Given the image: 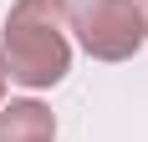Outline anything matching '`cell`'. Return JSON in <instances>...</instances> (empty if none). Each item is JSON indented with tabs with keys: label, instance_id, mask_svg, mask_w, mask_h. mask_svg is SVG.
<instances>
[{
	"label": "cell",
	"instance_id": "2",
	"mask_svg": "<svg viewBox=\"0 0 148 142\" xmlns=\"http://www.w3.org/2000/svg\"><path fill=\"white\" fill-rule=\"evenodd\" d=\"M66 30H77L92 61H128L148 41L128 0H66Z\"/></svg>",
	"mask_w": 148,
	"mask_h": 142
},
{
	"label": "cell",
	"instance_id": "1",
	"mask_svg": "<svg viewBox=\"0 0 148 142\" xmlns=\"http://www.w3.org/2000/svg\"><path fill=\"white\" fill-rule=\"evenodd\" d=\"M5 76L31 91L56 86L72 71V41H66V0H15L0 36Z\"/></svg>",
	"mask_w": 148,
	"mask_h": 142
},
{
	"label": "cell",
	"instance_id": "5",
	"mask_svg": "<svg viewBox=\"0 0 148 142\" xmlns=\"http://www.w3.org/2000/svg\"><path fill=\"white\" fill-rule=\"evenodd\" d=\"M5 81H10V76H5V56H0V97H5Z\"/></svg>",
	"mask_w": 148,
	"mask_h": 142
},
{
	"label": "cell",
	"instance_id": "4",
	"mask_svg": "<svg viewBox=\"0 0 148 142\" xmlns=\"http://www.w3.org/2000/svg\"><path fill=\"white\" fill-rule=\"evenodd\" d=\"M133 5V15H138V26H143V36H148V0H128Z\"/></svg>",
	"mask_w": 148,
	"mask_h": 142
},
{
	"label": "cell",
	"instance_id": "3",
	"mask_svg": "<svg viewBox=\"0 0 148 142\" xmlns=\"http://www.w3.org/2000/svg\"><path fill=\"white\" fill-rule=\"evenodd\" d=\"M0 142H56V117L41 101H10L0 107Z\"/></svg>",
	"mask_w": 148,
	"mask_h": 142
}]
</instances>
